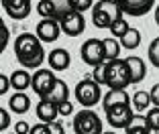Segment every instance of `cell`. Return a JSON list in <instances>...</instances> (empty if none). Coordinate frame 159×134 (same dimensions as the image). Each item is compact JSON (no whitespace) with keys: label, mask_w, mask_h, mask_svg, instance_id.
Instances as JSON below:
<instances>
[{"label":"cell","mask_w":159,"mask_h":134,"mask_svg":"<svg viewBox=\"0 0 159 134\" xmlns=\"http://www.w3.org/2000/svg\"><path fill=\"white\" fill-rule=\"evenodd\" d=\"M12 49H14V55H16V61L25 69H39L41 63L45 61V49H43V43L37 35L20 32L19 37L14 39Z\"/></svg>","instance_id":"1"},{"label":"cell","mask_w":159,"mask_h":134,"mask_svg":"<svg viewBox=\"0 0 159 134\" xmlns=\"http://www.w3.org/2000/svg\"><path fill=\"white\" fill-rule=\"evenodd\" d=\"M102 85H100L92 75H86L84 79H80L78 85L74 89V97L78 100L80 106L84 108H94L98 102H102Z\"/></svg>","instance_id":"2"},{"label":"cell","mask_w":159,"mask_h":134,"mask_svg":"<svg viewBox=\"0 0 159 134\" xmlns=\"http://www.w3.org/2000/svg\"><path fill=\"white\" fill-rule=\"evenodd\" d=\"M108 89H126L131 85V71L126 59H110L106 61V81Z\"/></svg>","instance_id":"3"},{"label":"cell","mask_w":159,"mask_h":134,"mask_svg":"<svg viewBox=\"0 0 159 134\" xmlns=\"http://www.w3.org/2000/svg\"><path fill=\"white\" fill-rule=\"evenodd\" d=\"M90 10H92V23L96 28H108L110 23H114L125 14L116 4V0H98Z\"/></svg>","instance_id":"4"},{"label":"cell","mask_w":159,"mask_h":134,"mask_svg":"<svg viewBox=\"0 0 159 134\" xmlns=\"http://www.w3.org/2000/svg\"><path fill=\"white\" fill-rule=\"evenodd\" d=\"M71 126L75 134H102V120L94 110H80Z\"/></svg>","instance_id":"5"},{"label":"cell","mask_w":159,"mask_h":134,"mask_svg":"<svg viewBox=\"0 0 159 134\" xmlns=\"http://www.w3.org/2000/svg\"><path fill=\"white\" fill-rule=\"evenodd\" d=\"M104 114H106V120H108V124L112 126V128L125 130L126 124L131 122V118H133L135 112H133L131 102H120V104H114V106L106 108Z\"/></svg>","instance_id":"6"},{"label":"cell","mask_w":159,"mask_h":134,"mask_svg":"<svg viewBox=\"0 0 159 134\" xmlns=\"http://www.w3.org/2000/svg\"><path fill=\"white\" fill-rule=\"evenodd\" d=\"M80 55H82V61L90 67L106 61V53H104V39H88V41L82 45L80 49Z\"/></svg>","instance_id":"7"},{"label":"cell","mask_w":159,"mask_h":134,"mask_svg":"<svg viewBox=\"0 0 159 134\" xmlns=\"http://www.w3.org/2000/svg\"><path fill=\"white\" fill-rule=\"evenodd\" d=\"M59 24H61V32L67 35V37H80V35L86 31L84 14L78 12V10H74V8H70L66 14H61Z\"/></svg>","instance_id":"8"},{"label":"cell","mask_w":159,"mask_h":134,"mask_svg":"<svg viewBox=\"0 0 159 134\" xmlns=\"http://www.w3.org/2000/svg\"><path fill=\"white\" fill-rule=\"evenodd\" d=\"M55 79L57 77H55L51 67H49V69H41V67H39V69L31 75V89H33L39 97H45L47 93L51 92Z\"/></svg>","instance_id":"9"},{"label":"cell","mask_w":159,"mask_h":134,"mask_svg":"<svg viewBox=\"0 0 159 134\" xmlns=\"http://www.w3.org/2000/svg\"><path fill=\"white\" fill-rule=\"evenodd\" d=\"M35 35L41 39V43H55L61 35V24L57 19H41L35 27Z\"/></svg>","instance_id":"10"},{"label":"cell","mask_w":159,"mask_h":134,"mask_svg":"<svg viewBox=\"0 0 159 134\" xmlns=\"http://www.w3.org/2000/svg\"><path fill=\"white\" fill-rule=\"evenodd\" d=\"M2 8L12 20H25L31 14V0H0Z\"/></svg>","instance_id":"11"},{"label":"cell","mask_w":159,"mask_h":134,"mask_svg":"<svg viewBox=\"0 0 159 134\" xmlns=\"http://www.w3.org/2000/svg\"><path fill=\"white\" fill-rule=\"evenodd\" d=\"M116 4L129 16H145L155 6V0H116Z\"/></svg>","instance_id":"12"},{"label":"cell","mask_w":159,"mask_h":134,"mask_svg":"<svg viewBox=\"0 0 159 134\" xmlns=\"http://www.w3.org/2000/svg\"><path fill=\"white\" fill-rule=\"evenodd\" d=\"M47 63H49V67H51L53 71H66L67 67H70V63H71V55H70L67 49L57 47V49L49 51V55H47Z\"/></svg>","instance_id":"13"},{"label":"cell","mask_w":159,"mask_h":134,"mask_svg":"<svg viewBox=\"0 0 159 134\" xmlns=\"http://www.w3.org/2000/svg\"><path fill=\"white\" fill-rule=\"evenodd\" d=\"M37 118L41 122H53L57 120V116H59V110H57V104L51 102V100H47V97H41V102L37 104Z\"/></svg>","instance_id":"14"},{"label":"cell","mask_w":159,"mask_h":134,"mask_svg":"<svg viewBox=\"0 0 159 134\" xmlns=\"http://www.w3.org/2000/svg\"><path fill=\"white\" fill-rule=\"evenodd\" d=\"M126 65H129V71H131V83H139L145 79L147 75V65L141 57H126Z\"/></svg>","instance_id":"15"},{"label":"cell","mask_w":159,"mask_h":134,"mask_svg":"<svg viewBox=\"0 0 159 134\" xmlns=\"http://www.w3.org/2000/svg\"><path fill=\"white\" fill-rule=\"evenodd\" d=\"M8 108L14 112V114H27L29 108H31V100H29L27 93L16 92V93H12V96H10V100H8Z\"/></svg>","instance_id":"16"},{"label":"cell","mask_w":159,"mask_h":134,"mask_svg":"<svg viewBox=\"0 0 159 134\" xmlns=\"http://www.w3.org/2000/svg\"><path fill=\"white\" fill-rule=\"evenodd\" d=\"M45 97L51 100V102H55V104L63 102V100H70V88H67V83L63 81V79L57 77L55 83H53V88H51V92L47 93Z\"/></svg>","instance_id":"17"},{"label":"cell","mask_w":159,"mask_h":134,"mask_svg":"<svg viewBox=\"0 0 159 134\" xmlns=\"http://www.w3.org/2000/svg\"><path fill=\"white\" fill-rule=\"evenodd\" d=\"M10 88L16 89V92H25V89L31 88V75L29 69H16L10 75Z\"/></svg>","instance_id":"18"},{"label":"cell","mask_w":159,"mask_h":134,"mask_svg":"<svg viewBox=\"0 0 159 134\" xmlns=\"http://www.w3.org/2000/svg\"><path fill=\"white\" fill-rule=\"evenodd\" d=\"M126 132L129 134H145L149 132V124H147V116H143V112H139V114H133L131 122L126 124Z\"/></svg>","instance_id":"19"},{"label":"cell","mask_w":159,"mask_h":134,"mask_svg":"<svg viewBox=\"0 0 159 134\" xmlns=\"http://www.w3.org/2000/svg\"><path fill=\"white\" fill-rule=\"evenodd\" d=\"M120 102H131V97L126 93V89H108V93L102 96V108L114 106V104H120Z\"/></svg>","instance_id":"20"},{"label":"cell","mask_w":159,"mask_h":134,"mask_svg":"<svg viewBox=\"0 0 159 134\" xmlns=\"http://www.w3.org/2000/svg\"><path fill=\"white\" fill-rule=\"evenodd\" d=\"M118 41H120L122 49H137V47L141 45V32L137 31V28H133V27H131V28H129V31H126L120 39H118Z\"/></svg>","instance_id":"21"},{"label":"cell","mask_w":159,"mask_h":134,"mask_svg":"<svg viewBox=\"0 0 159 134\" xmlns=\"http://www.w3.org/2000/svg\"><path fill=\"white\" fill-rule=\"evenodd\" d=\"M133 108H135L137 112H145L149 110L153 104H151V93L149 92H135L133 93Z\"/></svg>","instance_id":"22"},{"label":"cell","mask_w":159,"mask_h":134,"mask_svg":"<svg viewBox=\"0 0 159 134\" xmlns=\"http://www.w3.org/2000/svg\"><path fill=\"white\" fill-rule=\"evenodd\" d=\"M120 41H118L116 37H108L104 39V53H106V61L110 59H118V55H120Z\"/></svg>","instance_id":"23"},{"label":"cell","mask_w":159,"mask_h":134,"mask_svg":"<svg viewBox=\"0 0 159 134\" xmlns=\"http://www.w3.org/2000/svg\"><path fill=\"white\" fill-rule=\"evenodd\" d=\"M37 14L41 19H57L59 20V14H57L55 6L51 4V0H39L37 2Z\"/></svg>","instance_id":"24"},{"label":"cell","mask_w":159,"mask_h":134,"mask_svg":"<svg viewBox=\"0 0 159 134\" xmlns=\"http://www.w3.org/2000/svg\"><path fill=\"white\" fill-rule=\"evenodd\" d=\"M129 23H126V19L125 16H120V19H116L114 23H110V27H108V31H110V35L112 37H116V39H120L122 35H125L126 31H129Z\"/></svg>","instance_id":"25"},{"label":"cell","mask_w":159,"mask_h":134,"mask_svg":"<svg viewBox=\"0 0 159 134\" xmlns=\"http://www.w3.org/2000/svg\"><path fill=\"white\" fill-rule=\"evenodd\" d=\"M147 124H149V132H159V106H153L147 110Z\"/></svg>","instance_id":"26"},{"label":"cell","mask_w":159,"mask_h":134,"mask_svg":"<svg viewBox=\"0 0 159 134\" xmlns=\"http://www.w3.org/2000/svg\"><path fill=\"white\" fill-rule=\"evenodd\" d=\"M147 57H149L151 65L159 69V37H155L153 41H151V45H149V51H147Z\"/></svg>","instance_id":"27"},{"label":"cell","mask_w":159,"mask_h":134,"mask_svg":"<svg viewBox=\"0 0 159 134\" xmlns=\"http://www.w3.org/2000/svg\"><path fill=\"white\" fill-rule=\"evenodd\" d=\"M8 41H10V31H8V27L4 24L2 16H0V55H2L4 49L8 47Z\"/></svg>","instance_id":"28"},{"label":"cell","mask_w":159,"mask_h":134,"mask_svg":"<svg viewBox=\"0 0 159 134\" xmlns=\"http://www.w3.org/2000/svg\"><path fill=\"white\" fill-rule=\"evenodd\" d=\"M92 77L96 79L100 85H104V81H106V61H102V63H98V65H94Z\"/></svg>","instance_id":"29"},{"label":"cell","mask_w":159,"mask_h":134,"mask_svg":"<svg viewBox=\"0 0 159 134\" xmlns=\"http://www.w3.org/2000/svg\"><path fill=\"white\" fill-rule=\"evenodd\" d=\"M70 6L78 12H86L94 6V0H70Z\"/></svg>","instance_id":"30"},{"label":"cell","mask_w":159,"mask_h":134,"mask_svg":"<svg viewBox=\"0 0 159 134\" xmlns=\"http://www.w3.org/2000/svg\"><path fill=\"white\" fill-rule=\"evenodd\" d=\"M51 4L55 6L57 14H59V19H61V14H66L67 10L71 8V6H70V0H51Z\"/></svg>","instance_id":"31"},{"label":"cell","mask_w":159,"mask_h":134,"mask_svg":"<svg viewBox=\"0 0 159 134\" xmlns=\"http://www.w3.org/2000/svg\"><path fill=\"white\" fill-rule=\"evenodd\" d=\"M57 110H59L61 116H70L71 112H74V104H71L70 100H63V102L57 104Z\"/></svg>","instance_id":"32"},{"label":"cell","mask_w":159,"mask_h":134,"mask_svg":"<svg viewBox=\"0 0 159 134\" xmlns=\"http://www.w3.org/2000/svg\"><path fill=\"white\" fill-rule=\"evenodd\" d=\"M8 126H10V114H8V110L0 108V132H4Z\"/></svg>","instance_id":"33"},{"label":"cell","mask_w":159,"mask_h":134,"mask_svg":"<svg viewBox=\"0 0 159 134\" xmlns=\"http://www.w3.org/2000/svg\"><path fill=\"white\" fill-rule=\"evenodd\" d=\"M29 134H51V128H49L47 122H41L37 126H31V132Z\"/></svg>","instance_id":"34"},{"label":"cell","mask_w":159,"mask_h":134,"mask_svg":"<svg viewBox=\"0 0 159 134\" xmlns=\"http://www.w3.org/2000/svg\"><path fill=\"white\" fill-rule=\"evenodd\" d=\"M8 89H10V77L4 73H0V96H4Z\"/></svg>","instance_id":"35"},{"label":"cell","mask_w":159,"mask_h":134,"mask_svg":"<svg viewBox=\"0 0 159 134\" xmlns=\"http://www.w3.org/2000/svg\"><path fill=\"white\" fill-rule=\"evenodd\" d=\"M14 132H16V134H29V132H31V128H29L27 122L20 120V122H16V124H14Z\"/></svg>","instance_id":"36"},{"label":"cell","mask_w":159,"mask_h":134,"mask_svg":"<svg viewBox=\"0 0 159 134\" xmlns=\"http://www.w3.org/2000/svg\"><path fill=\"white\" fill-rule=\"evenodd\" d=\"M149 93H151V104H153V106H159V83H155Z\"/></svg>","instance_id":"37"},{"label":"cell","mask_w":159,"mask_h":134,"mask_svg":"<svg viewBox=\"0 0 159 134\" xmlns=\"http://www.w3.org/2000/svg\"><path fill=\"white\" fill-rule=\"evenodd\" d=\"M49 128H51V134H63V132H66V130H63V126H61L59 122H55V120L49 122Z\"/></svg>","instance_id":"38"},{"label":"cell","mask_w":159,"mask_h":134,"mask_svg":"<svg viewBox=\"0 0 159 134\" xmlns=\"http://www.w3.org/2000/svg\"><path fill=\"white\" fill-rule=\"evenodd\" d=\"M155 24H157V27H159V6H157V8H155Z\"/></svg>","instance_id":"39"}]
</instances>
